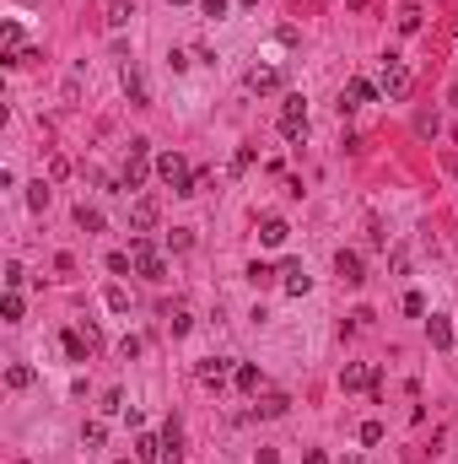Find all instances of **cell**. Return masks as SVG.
I'll use <instances>...</instances> for the list:
<instances>
[{
    "mask_svg": "<svg viewBox=\"0 0 458 464\" xmlns=\"http://www.w3.org/2000/svg\"><path fill=\"white\" fill-rule=\"evenodd\" d=\"M130 259H135V276H146V281H162V276H168V259L157 254V243H151L146 232L130 238Z\"/></svg>",
    "mask_w": 458,
    "mask_h": 464,
    "instance_id": "1",
    "label": "cell"
},
{
    "mask_svg": "<svg viewBox=\"0 0 458 464\" xmlns=\"http://www.w3.org/2000/svg\"><path fill=\"white\" fill-rule=\"evenodd\" d=\"M410 86H415L410 65L399 60V54H388V60H383V81H377V92H383L388 103H404V98H410Z\"/></svg>",
    "mask_w": 458,
    "mask_h": 464,
    "instance_id": "2",
    "label": "cell"
},
{
    "mask_svg": "<svg viewBox=\"0 0 458 464\" xmlns=\"http://www.w3.org/2000/svg\"><path fill=\"white\" fill-rule=\"evenodd\" d=\"M157 173H162V183H173V195H200V178L189 173V162H183L178 151L157 157Z\"/></svg>",
    "mask_w": 458,
    "mask_h": 464,
    "instance_id": "3",
    "label": "cell"
},
{
    "mask_svg": "<svg viewBox=\"0 0 458 464\" xmlns=\"http://www.w3.org/2000/svg\"><path fill=\"white\" fill-rule=\"evenodd\" d=\"M146 162H151V141H146V135H135V141H130V157H124V178H119L124 195L146 183Z\"/></svg>",
    "mask_w": 458,
    "mask_h": 464,
    "instance_id": "4",
    "label": "cell"
},
{
    "mask_svg": "<svg viewBox=\"0 0 458 464\" xmlns=\"http://www.w3.org/2000/svg\"><path fill=\"white\" fill-rule=\"evenodd\" d=\"M302 130H307V98L291 92V98L280 103V135H286V141H302Z\"/></svg>",
    "mask_w": 458,
    "mask_h": 464,
    "instance_id": "5",
    "label": "cell"
},
{
    "mask_svg": "<svg viewBox=\"0 0 458 464\" xmlns=\"http://www.w3.org/2000/svg\"><path fill=\"white\" fill-rule=\"evenodd\" d=\"M340 389H377V367L372 362H345V373H340Z\"/></svg>",
    "mask_w": 458,
    "mask_h": 464,
    "instance_id": "6",
    "label": "cell"
},
{
    "mask_svg": "<svg viewBox=\"0 0 458 464\" xmlns=\"http://www.w3.org/2000/svg\"><path fill=\"white\" fill-rule=\"evenodd\" d=\"M377 98V86L367 81V76H350V86L340 92V114H350V109H362V103H372Z\"/></svg>",
    "mask_w": 458,
    "mask_h": 464,
    "instance_id": "7",
    "label": "cell"
},
{
    "mask_svg": "<svg viewBox=\"0 0 458 464\" xmlns=\"http://www.w3.org/2000/svg\"><path fill=\"white\" fill-rule=\"evenodd\" d=\"M335 276H340L345 286H362V281H367L362 254H356V248H340V254H335Z\"/></svg>",
    "mask_w": 458,
    "mask_h": 464,
    "instance_id": "8",
    "label": "cell"
},
{
    "mask_svg": "<svg viewBox=\"0 0 458 464\" xmlns=\"http://www.w3.org/2000/svg\"><path fill=\"white\" fill-rule=\"evenodd\" d=\"M248 92H259V98H270V92H280V71L275 65H248Z\"/></svg>",
    "mask_w": 458,
    "mask_h": 464,
    "instance_id": "9",
    "label": "cell"
},
{
    "mask_svg": "<svg viewBox=\"0 0 458 464\" xmlns=\"http://www.w3.org/2000/svg\"><path fill=\"white\" fill-rule=\"evenodd\" d=\"M119 81H124V98H130L135 109H146V103H151V92H146V76H141V65H135V60L119 71Z\"/></svg>",
    "mask_w": 458,
    "mask_h": 464,
    "instance_id": "10",
    "label": "cell"
},
{
    "mask_svg": "<svg viewBox=\"0 0 458 464\" xmlns=\"http://www.w3.org/2000/svg\"><path fill=\"white\" fill-rule=\"evenodd\" d=\"M232 373H238V367H232L227 356H205V362L194 367V378H200V383H210V389H216V383H227Z\"/></svg>",
    "mask_w": 458,
    "mask_h": 464,
    "instance_id": "11",
    "label": "cell"
},
{
    "mask_svg": "<svg viewBox=\"0 0 458 464\" xmlns=\"http://www.w3.org/2000/svg\"><path fill=\"white\" fill-rule=\"evenodd\" d=\"M151 227H157V200L141 195V200L130 206V232H151Z\"/></svg>",
    "mask_w": 458,
    "mask_h": 464,
    "instance_id": "12",
    "label": "cell"
},
{
    "mask_svg": "<svg viewBox=\"0 0 458 464\" xmlns=\"http://www.w3.org/2000/svg\"><path fill=\"white\" fill-rule=\"evenodd\" d=\"M280 276H286V292H291V297H302L307 286H313V276H307L297 259H286V265H280Z\"/></svg>",
    "mask_w": 458,
    "mask_h": 464,
    "instance_id": "13",
    "label": "cell"
},
{
    "mask_svg": "<svg viewBox=\"0 0 458 464\" xmlns=\"http://www.w3.org/2000/svg\"><path fill=\"white\" fill-rule=\"evenodd\" d=\"M426 335H432V346H437V351H453V324H447L442 313H432V318H426Z\"/></svg>",
    "mask_w": 458,
    "mask_h": 464,
    "instance_id": "14",
    "label": "cell"
},
{
    "mask_svg": "<svg viewBox=\"0 0 458 464\" xmlns=\"http://www.w3.org/2000/svg\"><path fill=\"white\" fill-rule=\"evenodd\" d=\"M259 238H265V248H280V243L291 238V227H286L280 216H265V221H259Z\"/></svg>",
    "mask_w": 458,
    "mask_h": 464,
    "instance_id": "15",
    "label": "cell"
},
{
    "mask_svg": "<svg viewBox=\"0 0 458 464\" xmlns=\"http://www.w3.org/2000/svg\"><path fill=\"white\" fill-rule=\"evenodd\" d=\"M162 453H168V464L183 459V427H178V421H168V427H162Z\"/></svg>",
    "mask_w": 458,
    "mask_h": 464,
    "instance_id": "16",
    "label": "cell"
},
{
    "mask_svg": "<svg viewBox=\"0 0 458 464\" xmlns=\"http://www.w3.org/2000/svg\"><path fill=\"white\" fill-rule=\"evenodd\" d=\"M135 459H141V464H157V459H168V453H162V438L141 432V438H135Z\"/></svg>",
    "mask_w": 458,
    "mask_h": 464,
    "instance_id": "17",
    "label": "cell"
},
{
    "mask_svg": "<svg viewBox=\"0 0 458 464\" xmlns=\"http://www.w3.org/2000/svg\"><path fill=\"white\" fill-rule=\"evenodd\" d=\"M60 341H65V356H71V362H86V351H92V341H81L76 330H65Z\"/></svg>",
    "mask_w": 458,
    "mask_h": 464,
    "instance_id": "18",
    "label": "cell"
},
{
    "mask_svg": "<svg viewBox=\"0 0 458 464\" xmlns=\"http://www.w3.org/2000/svg\"><path fill=\"white\" fill-rule=\"evenodd\" d=\"M286 410H291L286 394H265V400H259V415H265V421H275V415H286Z\"/></svg>",
    "mask_w": 458,
    "mask_h": 464,
    "instance_id": "19",
    "label": "cell"
},
{
    "mask_svg": "<svg viewBox=\"0 0 458 464\" xmlns=\"http://www.w3.org/2000/svg\"><path fill=\"white\" fill-rule=\"evenodd\" d=\"M76 227L81 232H103V211L97 206H76Z\"/></svg>",
    "mask_w": 458,
    "mask_h": 464,
    "instance_id": "20",
    "label": "cell"
},
{
    "mask_svg": "<svg viewBox=\"0 0 458 464\" xmlns=\"http://www.w3.org/2000/svg\"><path fill=\"white\" fill-rule=\"evenodd\" d=\"M6 383H11V389H27V383H33V367H27V362H11V367H6Z\"/></svg>",
    "mask_w": 458,
    "mask_h": 464,
    "instance_id": "21",
    "label": "cell"
},
{
    "mask_svg": "<svg viewBox=\"0 0 458 464\" xmlns=\"http://www.w3.org/2000/svg\"><path fill=\"white\" fill-rule=\"evenodd\" d=\"M232 378H238V389H243V394H253V389H259V367H253V362H243L238 373H232Z\"/></svg>",
    "mask_w": 458,
    "mask_h": 464,
    "instance_id": "22",
    "label": "cell"
},
{
    "mask_svg": "<svg viewBox=\"0 0 458 464\" xmlns=\"http://www.w3.org/2000/svg\"><path fill=\"white\" fill-rule=\"evenodd\" d=\"M162 318H168V330H173V335H189V324H194V318H189V308H168Z\"/></svg>",
    "mask_w": 458,
    "mask_h": 464,
    "instance_id": "23",
    "label": "cell"
},
{
    "mask_svg": "<svg viewBox=\"0 0 458 464\" xmlns=\"http://www.w3.org/2000/svg\"><path fill=\"white\" fill-rule=\"evenodd\" d=\"M399 33H421V6H399Z\"/></svg>",
    "mask_w": 458,
    "mask_h": 464,
    "instance_id": "24",
    "label": "cell"
},
{
    "mask_svg": "<svg viewBox=\"0 0 458 464\" xmlns=\"http://www.w3.org/2000/svg\"><path fill=\"white\" fill-rule=\"evenodd\" d=\"M0 318H6V324H16V318H22V297H16V292L0 297Z\"/></svg>",
    "mask_w": 458,
    "mask_h": 464,
    "instance_id": "25",
    "label": "cell"
},
{
    "mask_svg": "<svg viewBox=\"0 0 458 464\" xmlns=\"http://www.w3.org/2000/svg\"><path fill=\"white\" fill-rule=\"evenodd\" d=\"M103 438H108V432H103V421H86V427H81V443H86V448H103Z\"/></svg>",
    "mask_w": 458,
    "mask_h": 464,
    "instance_id": "26",
    "label": "cell"
},
{
    "mask_svg": "<svg viewBox=\"0 0 458 464\" xmlns=\"http://www.w3.org/2000/svg\"><path fill=\"white\" fill-rule=\"evenodd\" d=\"M27 206H33V211H44V206H49V183H44V178L27 183Z\"/></svg>",
    "mask_w": 458,
    "mask_h": 464,
    "instance_id": "27",
    "label": "cell"
},
{
    "mask_svg": "<svg viewBox=\"0 0 458 464\" xmlns=\"http://www.w3.org/2000/svg\"><path fill=\"white\" fill-rule=\"evenodd\" d=\"M356 438H362L367 448H372V443H383V421H362V432H356Z\"/></svg>",
    "mask_w": 458,
    "mask_h": 464,
    "instance_id": "28",
    "label": "cell"
},
{
    "mask_svg": "<svg viewBox=\"0 0 458 464\" xmlns=\"http://www.w3.org/2000/svg\"><path fill=\"white\" fill-rule=\"evenodd\" d=\"M108 308L113 313H130V292H124V286H108Z\"/></svg>",
    "mask_w": 458,
    "mask_h": 464,
    "instance_id": "29",
    "label": "cell"
},
{
    "mask_svg": "<svg viewBox=\"0 0 458 464\" xmlns=\"http://www.w3.org/2000/svg\"><path fill=\"white\" fill-rule=\"evenodd\" d=\"M200 16H210V22H221V16H227V0H200Z\"/></svg>",
    "mask_w": 458,
    "mask_h": 464,
    "instance_id": "30",
    "label": "cell"
},
{
    "mask_svg": "<svg viewBox=\"0 0 458 464\" xmlns=\"http://www.w3.org/2000/svg\"><path fill=\"white\" fill-rule=\"evenodd\" d=\"M253 157H259V151H253V146H243L238 157H232V173H248V168H253Z\"/></svg>",
    "mask_w": 458,
    "mask_h": 464,
    "instance_id": "31",
    "label": "cell"
},
{
    "mask_svg": "<svg viewBox=\"0 0 458 464\" xmlns=\"http://www.w3.org/2000/svg\"><path fill=\"white\" fill-rule=\"evenodd\" d=\"M404 313L421 318V313H426V297H421V292H404Z\"/></svg>",
    "mask_w": 458,
    "mask_h": 464,
    "instance_id": "32",
    "label": "cell"
},
{
    "mask_svg": "<svg viewBox=\"0 0 458 464\" xmlns=\"http://www.w3.org/2000/svg\"><path fill=\"white\" fill-rule=\"evenodd\" d=\"M27 281V270L22 265H16V259H11V265H6V286H11V292H16V286H22Z\"/></svg>",
    "mask_w": 458,
    "mask_h": 464,
    "instance_id": "33",
    "label": "cell"
},
{
    "mask_svg": "<svg viewBox=\"0 0 458 464\" xmlns=\"http://www.w3.org/2000/svg\"><path fill=\"white\" fill-rule=\"evenodd\" d=\"M130 22V6H124V0H113V11H108V27H124Z\"/></svg>",
    "mask_w": 458,
    "mask_h": 464,
    "instance_id": "34",
    "label": "cell"
},
{
    "mask_svg": "<svg viewBox=\"0 0 458 464\" xmlns=\"http://www.w3.org/2000/svg\"><path fill=\"white\" fill-rule=\"evenodd\" d=\"M194 243V238H189V227H173V238H168V248H178V254H183V248H189Z\"/></svg>",
    "mask_w": 458,
    "mask_h": 464,
    "instance_id": "35",
    "label": "cell"
},
{
    "mask_svg": "<svg viewBox=\"0 0 458 464\" xmlns=\"http://www.w3.org/2000/svg\"><path fill=\"white\" fill-rule=\"evenodd\" d=\"M130 265H135L130 254H108V270H113V276H130Z\"/></svg>",
    "mask_w": 458,
    "mask_h": 464,
    "instance_id": "36",
    "label": "cell"
},
{
    "mask_svg": "<svg viewBox=\"0 0 458 464\" xmlns=\"http://www.w3.org/2000/svg\"><path fill=\"white\" fill-rule=\"evenodd\" d=\"M113 464H141V459H113Z\"/></svg>",
    "mask_w": 458,
    "mask_h": 464,
    "instance_id": "37",
    "label": "cell"
},
{
    "mask_svg": "<svg viewBox=\"0 0 458 464\" xmlns=\"http://www.w3.org/2000/svg\"><path fill=\"white\" fill-rule=\"evenodd\" d=\"M168 6H189V0H168Z\"/></svg>",
    "mask_w": 458,
    "mask_h": 464,
    "instance_id": "38",
    "label": "cell"
},
{
    "mask_svg": "<svg viewBox=\"0 0 458 464\" xmlns=\"http://www.w3.org/2000/svg\"><path fill=\"white\" fill-rule=\"evenodd\" d=\"M243 6H253V0H243Z\"/></svg>",
    "mask_w": 458,
    "mask_h": 464,
    "instance_id": "39",
    "label": "cell"
}]
</instances>
